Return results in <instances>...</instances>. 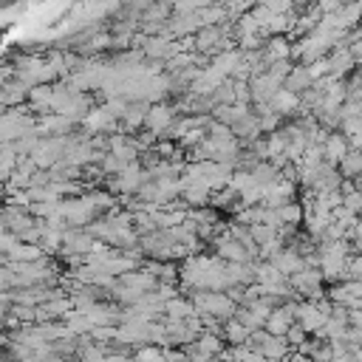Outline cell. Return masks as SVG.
I'll use <instances>...</instances> for the list:
<instances>
[{
    "label": "cell",
    "mask_w": 362,
    "mask_h": 362,
    "mask_svg": "<svg viewBox=\"0 0 362 362\" xmlns=\"http://www.w3.org/2000/svg\"><path fill=\"white\" fill-rule=\"evenodd\" d=\"M11 314L17 317V322H20V325H31V322L40 317L34 305H14V311H11Z\"/></svg>",
    "instance_id": "cell-30"
},
{
    "label": "cell",
    "mask_w": 362,
    "mask_h": 362,
    "mask_svg": "<svg viewBox=\"0 0 362 362\" xmlns=\"http://www.w3.org/2000/svg\"><path fill=\"white\" fill-rule=\"evenodd\" d=\"M272 107H274V113H294L300 107V96L286 90V88H280L274 93V99H272Z\"/></svg>",
    "instance_id": "cell-20"
},
{
    "label": "cell",
    "mask_w": 362,
    "mask_h": 362,
    "mask_svg": "<svg viewBox=\"0 0 362 362\" xmlns=\"http://www.w3.org/2000/svg\"><path fill=\"white\" fill-rule=\"evenodd\" d=\"M212 116H215V122H221V124H226V127H235L240 119L249 116V107H246V105H218V107L212 110Z\"/></svg>",
    "instance_id": "cell-15"
},
{
    "label": "cell",
    "mask_w": 362,
    "mask_h": 362,
    "mask_svg": "<svg viewBox=\"0 0 362 362\" xmlns=\"http://www.w3.org/2000/svg\"><path fill=\"white\" fill-rule=\"evenodd\" d=\"M354 238H362V218H359V223H356V229H354V235H351V240Z\"/></svg>",
    "instance_id": "cell-34"
},
{
    "label": "cell",
    "mask_w": 362,
    "mask_h": 362,
    "mask_svg": "<svg viewBox=\"0 0 362 362\" xmlns=\"http://www.w3.org/2000/svg\"><path fill=\"white\" fill-rule=\"evenodd\" d=\"M354 65H356V59H354V54L348 48H334L328 54V71H331L334 79H342Z\"/></svg>",
    "instance_id": "cell-10"
},
{
    "label": "cell",
    "mask_w": 362,
    "mask_h": 362,
    "mask_svg": "<svg viewBox=\"0 0 362 362\" xmlns=\"http://www.w3.org/2000/svg\"><path fill=\"white\" fill-rule=\"evenodd\" d=\"M96 246V238H90L85 229H68L65 235V243H62V255L71 257V255H79V257H88Z\"/></svg>",
    "instance_id": "cell-4"
},
{
    "label": "cell",
    "mask_w": 362,
    "mask_h": 362,
    "mask_svg": "<svg viewBox=\"0 0 362 362\" xmlns=\"http://www.w3.org/2000/svg\"><path fill=\"white\" fill-rule=\"evenodd\" d=\"M263 57H266V62L272 65V62H283V59H291V45H288V40L280 34V37H269V42L263 45Z\"/></svg>",
    "instance_id": "cell-11"
},
{
    "label": "cell",
    "mask_w": 362,
    "mask_h": 362,
    "mask_svg": "<svg viewBox=\"0 0 362 362\" xmlns=\"http://www.w3.org/2000/svg\"><path fill=\"white\" fill-rule=\"evenodd\" d=\"M54 99H57V88L54 85H34L28 93V102L34 110H54Z\"/></svg>",
    "instance_id": "cell-13"
},
{
    "label": "cell",
    "mask_w": 362,
    "mask_h": 362,
    "mask_svg": "<svg viewBox=\"0 0 362 362\" xmlns=\"http://www.w3.org/2000/svg\"><path fill=\"white\" fill-rule=\"evenodd\" d=\"M294 305H297V300H291V303H286V305H277V308L272 311V317H269V322H266V331H269L272 337H286V334L291 331V325H294Z\"/></svg>",
    "instance_id": "cell-5"
},
{
    "label": "cell",
    "mask_w": 362,
    "mask_h": 362,
    "mask_svg": "<svg viewBox=\"0 0 362 362\" xmlns=\"http://www.w3.org/2000/svg\"><path fill=\"white\" fill-rule=\"evenodd\" d=\"M184 204L189 206H201V204H209L212 201V189L209 187H201V184H184Z\"/></svg>",
    "instance_id": "cell-21"
},
{
    "label": "cell",
    "mask_w": 362,
    "mask_h": 362,
    "mask_svg": "<svg viewBox=\"0 0 362 362\" xmlns=\"http://www.w3.org/2000/svg\"><path fill=\"white\" fill-rule=\"evenodd\" d=\"M235 201H240V195H238L232 187H226V189H221V192H212V201H209V204H215L218 209H232Z\"/></svg>",
    "instance_id": "cell-27"
},
{
    "label": "cell",
    "mask_w": 362,
    "mask_h": 362,
    "mask_svg": "<svg viewBox=\"0 0 362 362\" xmlns=\"http://www.w3.org/2000/svg\"><path fill=\"white\" fill-rule=\"evenodd\" d=\"M286 339H288V345H291V348L297 351V348H300V345H303V342L308 339V334H305V328H303L300 322H294V325H291V331L286 334Z\"/></svg>",
    "instance_id": "cell-32"
},
{
    "label": "cell",
    "mask_w": 362,
    "mask_h": 362,
    "mask_svg": "<svg viewBox=\"0 0 362 362\" xmlns=\"http://www.w3.org/2000/svg\"><path fill=\"white\" fill-rule=\"evenodd\" d=\"M286 90H291V93H305V90H311L314 88V79H311V74H308V68L305 65H294V71L288 74V79H286V85H283Z\"/></svg>",
    "instance_id": "cell-12"
},
{
    "label": "cell",
    "mask_w": 362,
    "mask_h": 362,
    "mask_svg": "<svg viewBox=\"0 0 362 362\" xmlns=\"http://www.w3.org/2000/svg\"><path fill=\"white\" fill-rule=\"evenodd\" d=\"M136 359H139V362H161V359H164V348L144 345V348L136 351Z\"/></svg>",
    "instance_id": "cell-29"
},
{
    "label": "cell",
    "mask_w": 362,
    "mask_h": 362,
    "mask_svg": "<svg viewBox=\"0 0 362 362\" xmlns=\"http://www.w3.org/2000/svg\"><path fill=\"white\" fill-rule=\"evenodd\" d=\"M249 232H252V240H255L257 246H266V243H272L274 238H280V229L266 226V223H255V226H249Z\"/></svg>",
    "instance_id": "cell-25"
},
{
    "label": "cell",
    "mask_w": 362,
    "mask_h": 362,
    "mask_svg": "<svg viewBox=\"0 0 362 362\" xmlns=\"http://www.w3.org/2000/svg\"><path fill=\"white\" fill-rule=\"evenodd\" d=\"M209 362H223V359H221V356H215V359H209Z\"/></svg>",
    "instance_id": "cell-35"
},
{
    "label": "cell",
    "mask_w": 362,
    "mask_h": 362,
    "mask_svg": "<svg viewBox=\"0 0 362 362\" xmlns=\"http://www.w3.org/2000/svg\"><path fill=\"white\" fill-rule=\"evenodd\" d=\"M116 342L122 345H147L150 342V322H122L116 328Z\"/></svg>",
    "instance_id": "cell-6"
},
{
    "label": "cell",
    "mask_w": 362,
    "mask_h": 362,
    "mask_svg": "<svg viewBox=\"0 0 362 362\" xmlns=\"http://www.w3.org/2000/svg\"><path fill=\"white\" fill-rule=\"evenodd\" d=\"M249 88H252V102H255V105H269V102L274 99V93L283 88V82H277L274 76L263 74V76H255V79L249 82Z\"/></svg>",
    "instance_id": "cell-7"
},
{
    "label": "cell",
    "mask_w": 362,
    "mask_h": 362,
    "mask_svg": "<svg viewBox=\"0 0 362 362\" xmlns=\"http://www.w3.org/2000/svg\"><path fill=\"white\" fill-rule=\"evenodd\" d=\"M206 136H209L212 141H218V144H223V141H232V139H235V130L212 119V122L206 124Z\"/></svg>",
    "instance_id": "cell-26"
},
{
    "label": "cell",
    "mask_w": 362,
    "mask_h": 362,
    "mask_svg": "<svg viewBox=\"0 0 362 362\" xmlns=\"http://www.w3.org/2000/svg\"><path fill=\"white\" fill-rule=\"evenodd\" d=\"M257 354H263L269 362H286L288 356H291V345H288V339L286 337H266L263 339V345L257 348Z\"/></svg>",
    "instance_id": "cell-9"
},
{
    "label": "cell",
    "mask_w": 362,
    "mask_h": 362,
    "mask_svg": "<svg viewBox=\"0 0 362 362\" xmlns=\"http://www.w3.org/2000/svg\"><path fill=\"white\" fill-rule=\"evenodd\" d=\"M164 314H167L170 320H192V317H201V314L195 311L192 300H181V297L170 300V303H167V308H164Z\"/></svg>",
    "instance_id": "cell-18"
},
{
    "label": "cell",
    "mask_w": 362,
    "mask_h": 362,
    "mask_svg": "<svg viewBox=\"0 0 362 362\" xmlns=\"http://www.w3.org/2000/svg\"><path fill=\"white\" fill-rule=\"evenodd\" d=\"M322 272L320 269H303V272H297V274H291L288 277V286L297 291V294H305L308 297V303H317V300H322Z\"/></svg>",
    "instance_id": "cell-1"
},
{
    "label": "cell",
    "mask_w": 362,
    "mask_h": 362,
    "mask_svg": "<svg viewBox=\"0 0 362 362\" xmlns=\"http://www.w3.org/2000/svg\"><path fill=\"white\" fill-rule=\"evenodd\" d=\"M175 122H178V119H175V110H173L170 105H153V107H150V113H147L144 127H147V133H153V136L164 139Z\"/></svg>",
    "instance_id": "cell-2"
},
{
    "label": "cell",
    "mask_w": 362,
    "mask_h": 362,
    "mask_svg": "<svg viewBox=\"0 0 362 362\" xmlns=\"http://www.w3.org/2000/svg\"><path fill=\"white\" fill-rule=\"evenodd\" d=\"M150 107H153V105H147V102H130L127 110H124V116H122V127H124V130H136V127H141V124L147 122Z\"/></svg>",
    "instance_id": "cell-14"
},
{
    "label": "cell",
    "mask_w": 362,
    "mask_h": 362,
    "mask_svg": "<svg viewBox=\"0 0 362 362\" xmlns=\"http://www.w3.org/2000/svg\"><path fill=\"white\" fill-rule=\"evenodd\" d=\"M277 215H280V223H283V226H297L300 221H305V209H303V204H297V201L283 204V206L277 209Z\"/></svg>",
    "instance_id": "cell-22"
},
{
    "label": "cell",
    "mask_w": 362,
    "mask_h": 362,
    "mask_svg": "<svg viewBox=\"0 0 362 362\" xmlns=\"http://www.w3.org/2000/svg\"><path fill=\"white\" fill-rule=\"evenodd\" d=\"M325 161L328 164H342V158L351 153V144H348V136L342 133V130H331V136H328V141H325Z\"/></svg>",
    "instance_id": "cell-8"
},
{
    "label": "cell",
    "mask_w": 362,
    "mask_h": 362,
    "mask_svg": "<svg viewBox=\"0 0 362 362\" xmlns=\"http://www.w3.org/2000/svg\"><path fill=\"white\" fill-rule=\"evenodd\" d=\"M356 362H362V359H356Z\"/></svg>",
    "instance_id": "cell-37"
},
{
    "label": "cell",
    "mask_w": 362,
    "mask_h": 362,
    "mask_svg": "<svg viewBox=\"0 0 362 362\" xmlns=\"http://www.w3.org/2000/svg\"><path fill=\"white\" fill-rule=\"evenodd\" d=\"M294 320L305 328V334H320L328 322V317L317 308V303H297L294 305Z\"/></svg>",
    "instance_id": "cell-3"
},
{
    "label": "cell",
    "mask_w": 362,
    "mask_h": 362,
    "mask_svg": "<svg viewBox=\"0 0 362 362\" xmlns=\"http://www.w3.org/2000/svg\"><path fill=\"white\" fill-rule=\"evenodd\" d=\"M223 337H226V342H229L232 348H238V345H249V337H252V331H249L243 322H238V320H229V322L223 325Z\"/></svg>",
    "instance_id": "cell-19"
},
{
    "label": "cell",
    "mask_w": 362,
    "mask_h": 362,
    "mask_svg": "<svg viewBox=\"0 0 362 362\" xmlns=\"http://www.w3.org/2000/svg\"><path fill=\"white\" fill-rule=\"evenodd\" d=\"M204 139H206V127H195V130H189L187 136L178 139V147H189V150H195Z\"/></svg>",
    "instance_id": "cell-28"
},
{
    "label": "cell",
    "mask_w": 362,
    "mask_h": 362,
    "mask_svg": "<svg viewBox=\"0 0 362 362\" xmlns=\"http://www.w3.org/2000/svg\"><path fill=\"white\" fill-rule=\"evenodd\" d=\"M342 206H345L348 212H354V215H362V189L345 195V204H342Z\"/></svg>",
    "instance_id": "cell-33"
},
{
    "label": "cell",
    "mask_w": 362,
    "mask_h": 362,
    "mask_svg": "<svg viewBox=\"0 0 362 362\" xmlns=\"http://www.w3.org/2000/svg\"><path fill=\"white\" fill-rule=\"evenodd\" d=\"M34 260H42L40 243H20L11 255H3V263H34Z\"/></svg>",
    "instance_id": "cell-16"
},
{
    "label": "cell",
    "mask_w": 362,
    "mask_h": 362,
    "mask_svg": "<svg viewBox=\"0 0 362 362\" xmlns=\"http://www.w3.org/2000/svg\"><path fill=\"white\" fill-rule=\"evenodd\" d=\"M356 65H359V74H362V59H359V62H356Z\"/></svg>",
    "instance_id": "cell-36"
},
{
    "label": "cell",
    "mask_w": 362,
    "mask_h": 362,
    "mask_svg": "<svg viewBox=\"0 0 362 362\" xmlns=\"http://www.w3.org/2000/svg\"><path fill=\"white\" fill-rule=\"evenodd\" d=\"M339 175L342 178H362V153H356V150H351L345 158H342V164H339Z\"/></svg>",
    "instance_id": "cell-23"
},
{
    "label": "cell",
    "mask_w": 362,
    "mask_h": 362,
    "mask_svg": "<svg viewBox=\"0 0 362 362\" xmlns=\"http://www.w3.org/2000/svg\"><path fill=\"white\" fill-rule=\"evenodd\" d=\"M113 119H110V113H107V107H93L85 119H82V124H85V130H90V133H96V130H102V127H107Z\"/></svg>",
    "instance_id": "cell-24"
},
{
    "label": "cell",
    "mask_w": 362,
    "mask_h": 362,
    "mask_svg": "<svg viewBox=\"0 0 362 362\" xmlns=\"http://www.w3.org/2000/svg\"><path fill=\"white\" fill-rule=\"evenodd\" d=\"M195 345H198V351H201L206 359L223 356V351H226V339H221V334H209V331H204Z\"/></svg>",
    "instance_id": "cell-17"
},
{
    "label": "cell",
    "mask_w": 362,
    "mask_h": 362,
    "mask_svg": "<svg viewBox=\"0 0 362 362\" xmlns=\"http://www.w3.org/2000/svg\"><path fill=\"white\" fill-rule=\"evenodd\" d=\"M90 339H96V345H105V342H116V328L113 325H99L90 331Z\"/></svg>",
    "instance_id": "cell-31"
}]
</instances>
